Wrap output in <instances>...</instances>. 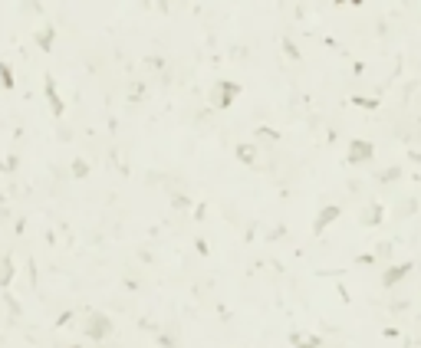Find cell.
I'll use <instances>...</instances> for the list:
<instances>
[{"label": "cell", "instance_id": "9", "mask_svg": "<svg viewBox=\"0 0 421 348\" xmlns=\"http://www.w3.org/2000/svg\"><path fill=\"white\" fill-rule=\"evenodd\" d=\"M36 43H40V46H43V50H50V46H53V30H50V27H46V30H43V33H40V36H36Z\"/></svg>", "mask_w": 421, "mask_h": 348}, {"label": "cell", "instance_id": "1", "mask_svg": "<svg viewBox=\"0 0 421 348\" xmlns=\"http://www.w3.org/2000/svg\"><path fill=\"white\" fill-rule=\"evenodd\" d=\"M82 332H86L89 338H106L109 332H112V322H109V315H102V312H89Z\"/></svg>", "mask_w": 421, "mask_h": 348}, {"label": "cell", "instance_id": "10", "mask_svg": "<svg viewBox=\"0 0 421 348\" xmlns=\"http://www.w3.org/2000/svg\"><path fill=\"white\" fill-rule=\"evenodd\" d=\"M293 345H300V348H319V338H300V335H293Z\"/></svg>", "mask_w": 421, "mask_h": 348}, {"label": "cell", "instance_id": "8", "mask_svg": "<svg viewBox=\"0 0 421 348\" xmlns=\"http://www.w3.org/2000/svg\"><path fill=\"white\" fill-rule=\"evenodd\" d=\"M13 270V263H10V259H4V263H0V286H7V282H10V273Z\"/></svg>", "mask_w": 421, "mask_h": 348}, {"label": "cell", "instance_id": "2", "mask_svg": "<svg viewBox=\"0 0 421 348\" xmlns=\"http://www.w3.org/2000/svg\"><path fill=\"white\" fill-rule=\"evenodd\" d=\"M237 92H240V85H237V82H217V85H214V96H210V102H214V108H227Z\"/></svg>", "mask_w": 421, "mask_h": 348}, {"label": "cell", "instance_id": "13", "mask_svg": "<svg viewBox=\"0 0 421 348\" xmlns=\"http://www.w3.org/2000/svg\"><path fill=\"white\" fill-rule=\"evenodd\" d=\"M0 79H4V85H7V89L13 85V76H10V69H7V66H0Z\"/></svg>", "mask_w": 421, "mask_h": 348}, {"label": "cell", "instance_id": "12", "mask_svg": "<svg viewBox=\"0 0 421 348\" xmlns=\"http://www.w3.org/2000/svg\"><path fill=\"white\" fill-rule=\"evenodd\" d=\"M73 174H76V178H86V174H89V168H86L82 158H76V161H73Z\"/></svg>", "mask_w": 421, "mask_h": 348}, {"label": "cell", "instance_id": "4", "mask_svg": "<svg viewBox=\"0 0 421 348\" xmlns=\"http://www.w3.org/2000/svg\"><path fill=\"white\" fill-rule=\"evenodd\" d=\"M372 158V145L369 141H352V145H349V161H369Z\"/></svg>", "mask_w": 421, "mask_h": 348}, {"label": "cell", "instance_id": "11", "mask_svg": "<svg viewBox=\"0 0 421 348\" xmlns=\"http://www.w3.org/2000/svg\"><path fill=\"white\" fill-rule=\"evenodd\" d=\"M237 158L250 164V161H254V148H250V145H240V148H237Z\"/></svg>", "mask_w": 421, "mask_h": 348}, {"label": "cell", "instance_id": "3", "mask_svg": "<svg viewBox=\"0 0 421 348\" xmlns=\"http://www.w3.org/2000/svg\"><path fill=\"white\" fill-rule=\"evenodd\" d=\"M336 217H339V207H336V204H332V207H323V210L316 213V224H313V233H323L326 227H329L332 220H336Z\"/></svg>", "mask_w": 421, "mask_h": 348}, {"label": "cell", "instance_id": "6", "mask_svg": "<svg viewBox=\"0 0 421 348\" xmlns=\"http://www.w3.org/2000/svg\"><path fill=\"white\" fill-rule=\"evenodd\" d=\"M382 213H385V210H382V204H369V207L362 210V224H365V227H375L378 220H382Z\"/></svg>", "mask_w": 421, "mask_h": 348}, {"label": "cell", "instance_id": "5", "mask_svg": "<svg viewBox=\"0 0 421 348\" xmlns=\"http://www.w3.org/2000/svg\"><path fill=\"white\" fill-rule=\"evenodd\" d=\"M408 273H411V266H408V263H402V266H392V270H388L385 276H382V286H395V282H402Z\"/></svg>", "mask_w": 421, "mask_h": 348}, {"label": "cell", "instance_id": "7", "mask_svg": "<svg viewBox=\"0 0 421 348\" xmlns=\"http://www.w3.org/2000/svg\"><path fill=\"white\" fill-rule=\"evenodd\" d=\"M46 96H50V102H53V112H56V115H63V102H59L56 89H53V79H46Z\"/></svg>", "mask_w": 421, "mask_h": 348}]
</instances>
